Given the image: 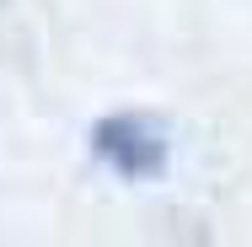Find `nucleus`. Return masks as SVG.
I'll return each mask as SVG.
<instances>
[{"label": "nucleus", "instance_id": "nucleus-1", "mask_svg": "<svg viewBox=\"0 0 252 247\" xmlns=\"http://www.w3.org/2000/svg\"><path fill=\"white\" fill-rule=\"evenodd\" d=\"M92 150L107 172L118 177H156L166 167V129L145 118V113H118V118H102Z\"/></svg>", "mask_w": 252, "mask_h": 247}]
</instances>
